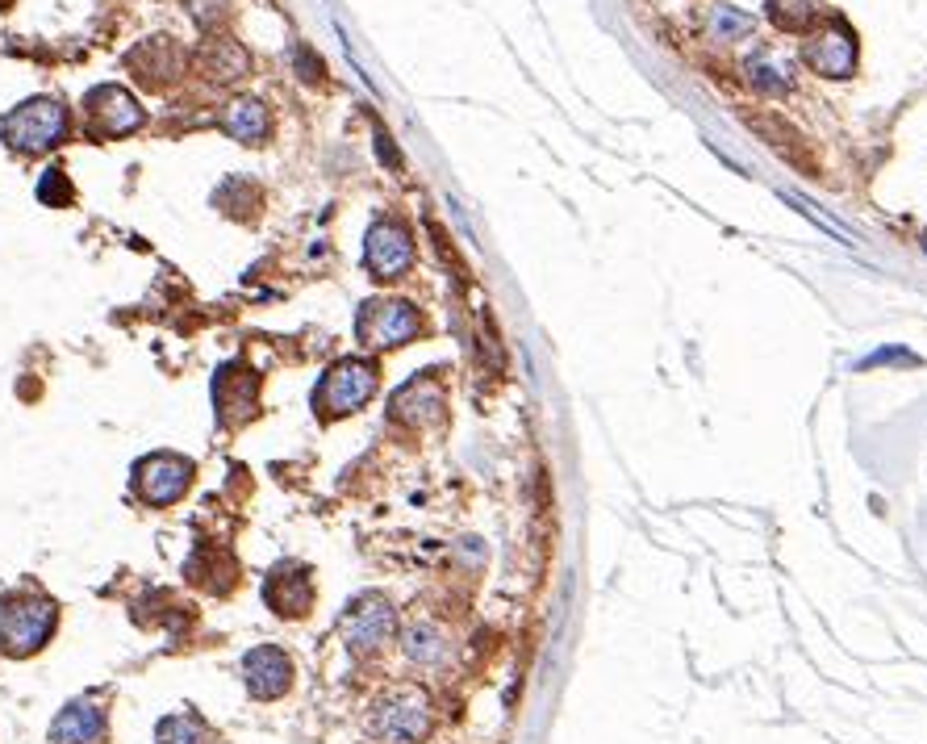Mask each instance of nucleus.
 I'll list each match as a JSON object with an SVG mask.
<instances>
[{
  "instance_id": "nucleus-26",
  "label": "nucleus",
  "mask_w": 927,
  "mask_h": 744,
  "mask_svg": "<svg viewBox=\"0 0 927 744\" xmlns=\"http://www.w3.org/2000/svg\"><path fill=\"white\" fill-rule=\"evenodd\" d=\"M923 251H927V235H923Z\"/></svg>"
},
{
  "instance_id": "nucleus-5",
  "label": "nucleus",
  "mask_w": 927,
  "mask_h": 744,
  "mask_svg": "<svg viewBox=\"0 0 927 744\" xmlns=\"http://www.w3.org/2000/svg\"><path fill=\"white\" fill-rule=\"evenodd\" d=\"M339 632L347 640L351 653H376V648H385L389 636L397 632V611H393V602L385 594H360L351 602V607L343 611L339 619Z\"/></svg>"
},
{
  "instance_id": "nucleus-25",
  "label": "nucleus",
  "mask_w": 927,
  "mask_h": 744,
  "mask_svg": "<svg viewBox=\"0 0 927 744\" xmlns=\"http://www.w3.org/2000/svg\"><path fill=\"white\" fill-rule=\"evenodd\" d=\"M0 9H9V0H0Z\"/></svg>"
},
{
  "instance_id": "nucleus-13",
  "label": "nucleus",
  "mask_w": 927,
  "mask_h": 744,
  "mask_svg": "<svg viewBox=\"0 0 927 744\" xmlns=\"http://www.w3.org/2000/svg\"><path fill=\"white\" fill-rule=\"evenodd\" d=\"M393 418L410 427H431L443 418V389L435 377H414L393 393Z\"/></svg>"
},
{
  "instance_id": "nucleus-4",
  "label": "nucleus",
  "mask_w": 927,
  "mask_h": 744,
  "mask_svg": "<svg viewBox=\"0 0 927 744\" xmlns=\"http://www.w3.org/2000/svg\"><path fill=\"white\" fill-rule=\"evenodd\" d=\"M55 623L59 611L51 598H34V594L13 598L5 602V615H0V648L9 657H30L55 636Z\"/></svg>"
},
{
  "instance_id": "nucleus-12",
  "label": "nucleus",
  "mask_w": 927,
  "mask_h": 744,
  "mask_svg": "<svg viewBox=\"0 0 927 744\" xmlns=\"http://www.w3.org/2000/svg\"><path fill=\"white\" fill-rule=\"evenodd\" d=\"M264 602L284 619L309 615V607H314V581H309V569L305 565H280L264 581Z\"/></svg>"
},
{
  "instance_id": "nucleus-21",
  "label": "nucleus",
  "mask_w": 927,
  "mask_h": 744,
  "mask_svg": "<svg viewBox=\"0 0 927 744\" xmlns=\"http://www.w3.org/2000/svg\"><path fill=\"white\" fill-rule=\"evenodd\" d=\"M155 744H205V724L197 715H168L159 719Z\"/></svg>"
},
{
  "instance_id": "nucleus-19",
  "label": "nucleus",
  "mask_w": 927,
  "mask_h": 744,
  "mask_svg": "<svg viewBox=\"0 0 927 744\" xmlns=\"http://www.w3.org/2000/svg\"><path fill=\"white\" fill-rule=\"evenodd\" d=\"M247 67H251V59L239 42H213L209 46V76L213 80H239V76H247Z\"/></svg>"
},
{
  "instance_id": "nucleus-9",
  "label": "nucleus",
  "mask_w": 927,
  "mask_h": 744,
  "mask_svg": "<svg viewBox=\"0 0 927 744\" xmlns=\"http://www.w3.org/2000/svg\"><path fill=\"white\" fill-rule=\"evenodd\" d=\"M243 682H247V690L255 694V699H264V703L280 699V694L293 686V661H289V653L276 648V644L251 648V653L243 657Z\"/></svg>"
},
{
  "instance_id": "nucleus-18",
  "label": "nucleus",
  "mask_w": 927,
  "mask_h": 744,
  "mask_svg": "<svg viewBox=\"0 0 927 744\" xmlns=\"http://www.w3.org/2000/svg\"><path fill=\"white\" fill-rule=\"evenodd\" d=\"M401 648L414 665H443L447 661V640L435 623H410L406 636H401Z\"/></svg>"
},
{
  "instance_id": "nucleus-10",
  "label": "nucleus",
  "mask_w": 927,
  "mask_h": 744,
  "mask_svg": "<svg viewBox=\"0 0 927 744\" xmlns=\"http://www.w3.org/2000/svg\"><path fill=\"white\" fill-rule=\"evenodd\" d=\"M84 105L92 113V126H97V134H105V138H126V134H134L142 126L138 101L130 97L126 88H117V84L92 88Z\"/></svg>"
},
{
  "instance_id": "nucleus-14",
  "label": "nucleus",
  "mask_w": 927,
  "mask_h": 744,
  "mask_svg": "<svg viewBox=\"0 0 927 744\" xmlns=\"http://www.w3.org/2000/svg\"><path fill=\"white\" fill-rule=\"evenodd\" d=\"M105 736V711L92 699H76L67 703L55 724H51V740L55 744H97Z\"/></svg>"
},
{
  "instance_id": "nucleus-3",
  "label": "nucleus",
  "mask_w": 927,
  "mask_h": 744,
  "mask_svg": "<svg viewBox=\"0 0 927 744\" xmlns=\"http://www.w3.org/2000/svg\"><path fill=\"white\" fill-rule=\"evenodd\" d=\"M376 393V364L372 360H339L326 368V377L314 389V410L322 418H343L355 414L360 406H368V398Z\"/></svg>"
},
{
  "instance_id": "nucleus-24",
  "label": "nucleus",
  "mask_w": 927,
  "mask_h": 744,
  "mask_svg": "<svg viewBox=\"0 0 927 744\" xmlns=\"http://www.w3.org/2000/svg\"><path fill=\"white\" fill-rule=\"evenodd\" d=\"M376 151H380V159H389L393 168L401 164V159H397V151H393V143H389V134H385V130H376Z\"/></svg>"
},
{
  "instance_id": "nucleus-23",
  "label": "nucleus",
  "mask_w": 927,
  "mask_h": 744,
  "mask_svg": "<svg viewBox=\"0 0 927 744\" xmlns=\"http://www.w3.org/2000/svg\"><path fill=\"white\" fill-rule=\"evenodd\" d=\"M297 67H305V80H318V76H322V59H314V55L305 51V46L297 51Z\"/></svg>"
},
{
  "instance_id": "nucleus-8",
  "label": "nucleus",
  "mask_w": 927,
  "mask_h": 744,
  "mask_svg": "<svg viewBox=\"0 0 927 744\" xmlns=\"http://www.w3.org/2000/svg\"><path fill=\"white\" fill-rule=\"evenodd\" d=\"M364 264L376 281H397L401 272H410L414 264V239L401 222H376L364 239Z\"/></svg>"
},
{
  "instance_id": "nucleus-1",
  "label": "nucleus",
  "mask_w": 927,
  "mask_h": 744,
  "mask_svg": "<svg viewBox=\"0 0 927 744\" xmlns=\"http://www.w3.org/2000/svg\"><path fill=\"white\" fill-rule=\"evenodd\" d=\"M368 732L380 744H418L431 732V699L418 686H393L380 694L368 715Z\"/></svg>"
},
{
  "instance_id": "nucleus-2",
  "label": "nucleus",
  "mask_w": 927,
  "mask_h": 744,
  "mask_svg": "<svg viewBox=\"0 0 927 744\" xmlns=\"http://www.w3.org/2000/svg\"><path fill=\"white\" fill-rule=\"evenodd\" d=\"M67 134V109L55 97H34V101H21L17 109L5 113L0 122V138L13 147V151H26V155H42L63 143Z\"/></svg>"
},
{
  "instance_id": "nucleus-20",
  "label": "nucleus",
  "mask_w": 927,
  "mask_h": 744,
  "mask_svg": "<svg viewBox=\"0 0 927 744\" xmlns=\"http://www.w3.org/2000/svg\"><path fill=\"white\" fill-rule=\"evenodd\" d=\"M748 126H756V130L765 134V138H769V143H773V147H777L781 155H790L794 164H802V168L811 164V159H806V147H802V138H798V134H794L790 126H781L777 118H752V113H748Z\"/></svg>"
},
{
  "instance_id": "nucleus-11",
  "label": "nucleus",
  "mask_w": 927,
  "mask_h": 744,
  "mask_svg": "<svg viewBox=\"0 0 927 744\" xmlns=\"http://www.w3.org/2000/svg\"><path fill=\"white\" fill-rule=\"evenodd\" d=\"M213 406H218L222 423H247L259 406V377L247 364H226L213 381Z\"/></svg>"
},
{
  "instance_id": "nucleus-6",
  "label": "nucleus",
  "mask_w": 927,
  "mask_h": 744,
  "mask_svg": "<svg viewBox=\"0 0 927 744\" xmlns=\"http://www.w3.org/2000/svg\"><path fill=\"white\" fill-rule=\"evenodd\" d=\"M422 331V318L410 301H368L355 318V335L368 347H401Z\"/></svg>"
},
{
  "instance_id": "nucleus-15",
  "label": "nucleus",
  "mask_w": 927,
  "mask_h": 744,
  "mask_svg": "<svg viewBox=\"0 0 927 744\" xmlns=\"http://www.w3.org/2000/svg\"><path fill=\"white\" fill-rule=\"evenodd\" d=\"M126 63H130L147 84H163V80H176V76H180L184 55H180V46H176L172 38H151V42H142L138 51H130Z\"/></svg>"
},
{
  "instance_id": "nucleus-7",
  "label": "nucleus",
  "mask_w": 927,
  "mask_h": 744,
  "mask_svg": "<svg viewBox=\"0 0 927 744\" xmlns=\"http://www.w3.org/2000/svg\"><path fill=\"white\" fill-rule=\"evenodd\" d=\"M138 498L151 506H172L184 498V490L193 485V460H184L176 452H155L134 469Z\"/></svg>"
},
{
  "instance_id": "nucleus-16",
  "label": "nucleus",
  "mask_w": 927,
  "mask_h": 744,
  "mask_svg": "<svg viewBox=\"0 0 927 744\" xmlns=\"http://www.w3.org/2000/svg\"><path fill=\"white\" fill-rule=\"evenodd\" d=\"M222 122H226V130L239 138V143H247V147H255V143H264V138H268V109L259 105V101H251V97L230 101Z\"/></svg>"
},
{
  "instance_id": "nucleus-22",
  "label": "nucleus",
  "mask_w": 927,
  "mask_h": 744,
  "mask_svg": "<svg viewBox=\"0 0 927 744\" xmlns=\"http://www.w3.org/2000/svg\"><path fill=\"white\" fill-rule=\"evenodd\" d=\"M38 201H42V205H67V201H71V180L63 176V168L42 172V180H38Z\"/></svg>"
},
{
  "instance_id": "nucleus-17",
  "label": "nucleus",
  "mask_w": 927,
  "mask_h": 744,
  "mask_svg": "<svg viewBox=\"0 0 927 744\" xmlns=\"http://www.w3.org/2000/svg\"><path fill=\"white\" fill-rule=\"evenodd\" d=\"M806 59H811V67L815 72H823V76H848L852 72V59H857V46H852V38L840 30L836 38H819L811 51H806Z\"/></svg>"
}]
</instances>
